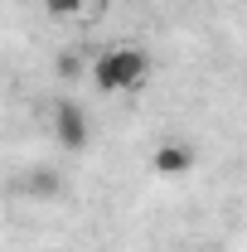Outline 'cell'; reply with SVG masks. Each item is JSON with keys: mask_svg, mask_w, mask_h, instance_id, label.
Listing matches in <instances>:
<instances>
[{"mask_svg": "<svg viewBox=\"0 0 247 252\" xmlns=\"http://www.w3.org/2000/svg\"><path fill=\"white\" fill-rule=\"evenodd\" d=\"M151 78V59L136 44H112L93 59V83L97 93H136Z\"/></svg>", "mask_w": 247, "mask_h": 252, "instance_id": "cell-1", "label": "cell"}, {"mask_svg": "<svg viewBox=\"0 0 247 252\" xmlns=\"http://www.w3.org/2000/svg\"><path fill=\"white\" fill-rule=\"evenodd\" d=\"M88 136H93V126H88V107L83 102H73V97H59V107H54V141H59L63 151H88Z\"/></svg>", "mask_w": 247, "mask_h": 252, "instance_id": "cell-2", "label": "cell"}, {"mask_svg": "<svg viewBox=\"0 0 247 252\" xmlns=\"http://www.w3.org/2000/svg\"><path fill=\"white\" fill-rule=\"evenodd\" d=\"M151 170L165 175V180L189 175V170H194V146H185V141H160V146L151 151Z\"/></svg>", "mask_w": 247, "mask_h": 252, "instance_id": "cell-3", "label": "cell"}, {"mask_svg": "<svg viewBox=\"0 0 247 252\" xmlns=\"http://www.w3.org/2000/svg\"><path fill=\"white\" fill-rule=\"evenodd\" d=\"M25 189H30V194H39V199H59L63 180L54 175V170H34L30 180H25Z\"/></svg>", "mask_w": 247, "mask_h": 252, "instance_id": "cell-4", "label": "cell"}, {"mask_svg": "<svg viewBox=\"0 0 247 252\" xmlns=\"http://www.w3.org/2000/svg\"><path fill=\"white\" fill-rule=\"evenodd\" d=\"M44 10L54 20H78V15H88V0H44Z\"/></svg>", "mask_w": 247, "mask_h": 252, "instance_id": "cell-5", "label": "cell"}, {"mask_svg": "<svg viewBox=\"0 0 247 252\" xmlns=\"http://www.w3.org/2000/svg\"><path fill=\"white\" fill-rule=\"evenodd\" d=\"M59 78H83V59H78V54H63L59 59Z\"/></svg>", "mask_w": 247, "mask_h": 252, "instance_id": "cell-6", "label": "cell"}]
</instances>
